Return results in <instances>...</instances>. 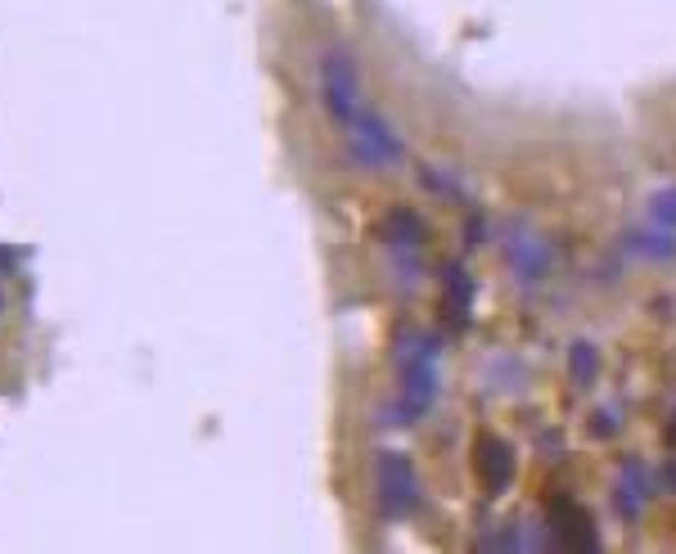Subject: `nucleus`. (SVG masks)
<instances>
[{"label":"nucleus","mask_w":676,"mask_h":554,"mask_svg":"<svg viewBox=\"0 0 676 554\" xmlns=\"http://www.w3.org/2000/svg\"><path fill=\"white\" fill-rule=\"evenodd\" d=\"M320 95H325V109L338 126H348L357 113H361V95H357V63L348 50H329L320 59Z\"/></svg>","instance_id":"obj_1"},{"label":"nucleus","mask_w":676,"mask_h":554,"mask_svg":"<svg viewBox=\"0 0 676 554\" xmlns=\"http://www.w3.org/2000/svg\"><path fill=\"white\" fill-rule=\"evenodd\" d=\"M348 154H352L361 167H388V163L401 158V141H397V131H392L379 113L361 109V113L348 122Z\"/></svg>","instance_id":"obj_2"},{"label":"nucleus","mask_w":676,"mask_h":554,"mask_svg":"<svg viewBox=\"0 0 676 554\" xmlns=\"http://www.w3.org/2000/svg\"><path fill=\"white\" fill-rule=\"evenodd\" d=\"M420 501V478L411 469V460L397 455V451H383L379 455V505L388 519H406Z\"/></svg>","instance_id":"obj_3"},{"label":"nucleus","mask_w":676,"mask_h":554,"mask_svg":"<svg viewBox=\"0 0 676 554\" xmlns=\"http://www.w3.org/2000/svg\"><path fill=\"white\" fill-rule=\"evenodd\" d=\"M473 469H479V482L488 492H501L510 488V478H514V455L501 438H479V447H473Z\"/></svg>","instance_id":"obj_4"},{"label":"nucleus","mask_w":676,"mask_h":554,"mask_svg":"<svg viewBox=\"0 0 676 554\" xmlns=\"http://www.w3.org/2000/svg\"><path fill=\"white\" fill-rule=\"evenodd\" d=\"M551 523H555L560 541L582 545V550H591V545H595V527H591V519H586V514H582L573 501H551Z\"/></svg>","instance_id":"obj_5"},{"label":"nucleus","mask_w":676,"mask_h":554,"mask_svg":"<svg viewBox=\"0 0 676 554\" xmlns=\"http://www.w3.org/2000/svg\"><path fill=\"white\" fill-rule=\"evenodd\" d=\"M641 501H645V473H641L636 460H627L623 464V478H618V510L623 514H636Z\"/></svg>","instance_id":"obj_6"},{"label":"nucleus","mask_w":676,"mask_h":554,"mask_svg":"<svg viewBox=\"0 0 676 554\" xmlns=\"http://www.w3.org/2000/svg\"><path fill=\"white\" fill-rule=\"evenodd\" d=\"M19 270V253L14 248H0V275H14Z\"/></svg>","instance_id":"obj_7"},{"label":"nucleus","mask_w":676,"mask_h":554,"mask_svg":"<svg viewBox=\"0 0 676 554\" xmlns=\"http://www.w3.org/2000/svg\"><path fill=\"white\" fill-rule=\"evenodd\" d=\"M573 366H577V375L586 379V375H591V366H595V357H591V348H577V357H573Z\"/></svg>","instance_id":"obj_8"}]
</instances>
